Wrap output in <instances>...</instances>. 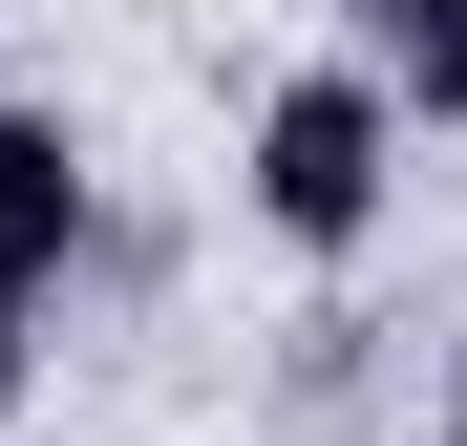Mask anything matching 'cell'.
Masks as SVG:
<instances>
[{
  "label": "cell",
  "instance_id": "6da1fadb",
  "mask_svg": "<svg viewBox=\"0 0 467 446\" xmlns=\"http://www.w3.org/2000/svg\"><path fill=\"white\" fill-rule=\"evenodd\" d=\"M255 234L276 255H361L382 213H404V86H382V64H297V86L255 107Z\"/></svg>",
  "mask_w": 467,
  "mask_h": 446
},
{
  "label": "cell",
  "instance_id": "7a4b0ae2",
  "mask_svg": "<svg viewBox=\"0 0 467 446\" xmlns=\"http://www.w3.org/2000/svg\"><path fill=\"white\" fill-rule=\"evenodd\" d=\"M64 234H86V149H64L43 107H0V255L64 276Z\"/></svg>",
  "mask_w": 467,
  "mask_h": 446
},
{
  "label": "cell",
  "instance_id": "3957f363",
  "mask_svg": "<svg viewBox=\"0 0 467 446\" xmlns=\"http://www.w3.org/2000/svg\"><path fill=\"white\" fill-rule=\"evenodd\" d=\"M340 22L382 43V86H404V128H467V0H340Z\"/></svg>",
  "mask_w": 467,
  "mask_h": 446
},
{
  "label": "cell",
  "instance_id": "277c9868",
  "mask_svg": "<svg viewBox=\"0 0 467 446\" xmlns=\"http://www.w3.org/2000/svg\"><path fill=\"white\" fill-rule=\"evenodd\" d=\"M22 404H43V276L0 255V425H22Z\"/></svg>",
  "mask_w": 467,
  "mask_h": 446
},
{
  "label": "cell",
  "instance_id": "5b68a950",
  "mask_svg": "<svg viewBox=\"0 0 467 446\" xmlns=\"http://www.w3.org/2000/svg\"><path fill=\"white\" fill-rule=\"evenodd\" d=\"M446 446H467V361H446Z\"/></svg>",
  "mask_w": 467,
  "mask_h": 446
}]
</instances>
